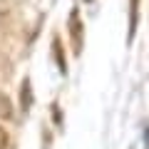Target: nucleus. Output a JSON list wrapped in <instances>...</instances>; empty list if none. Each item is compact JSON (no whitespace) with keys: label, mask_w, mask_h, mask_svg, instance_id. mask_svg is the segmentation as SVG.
<instances>
[{"label":"nucleus","mask_w":149,"mask_h":149,"mask_svg":"<svg viewBox=\"0 0 149 149\" xmlns=\"http://www.w3.org/2000/svg\"><path fill=\"white\" fill-rule=\"evenodd\" d=\"M0 119H13V102L0 92Z\"/></svg>","instance_id":"f257e3e1"},{"label":"nucleus","mask_w":149,"mask_h":149,"mask_svg":"<svg viewBox=\"0 0 149 149\" xmlns=\"http://www.w3.org/2000/svg\"><path fill=\"white\" fill-rule=\"evenodd\" d=\"M8 13H10L8 3H5V0H0V20H5V17H8Z\"/></svg>","instance_id":"f03ea898"}]
</instances>
